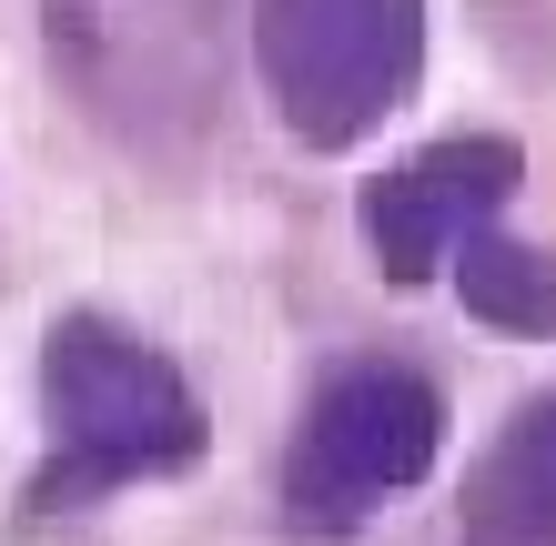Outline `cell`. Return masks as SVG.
<instances>
[{
    "label": "cell",
    "mask_w": 556,
    "mask_h": 546,
    "mask_svg": "<svg viewBox=\"0 0 556 546\" xmlns=\"http://www.w3.org/2000/svg\"><path fill=\"white\" fill-rule=\"evenodd\" d=\"M213 415L142 325L102 304L51 314L41 334V466H30L21 506L30 517H91L122 486H162V475L203 466Z\"/></svg>",
    "instance_id": "cell-1"
},
{
    "label": "cell",
    "mask_w": 556,
    "mask_h": 546,
    "mask_svg": "<svg viewBox=\"0 0 556 546\" xmlns=\"http://www.w3.org/2000/svg\"><path fill=\"white\" fill-rule=\"evenodd\" d=\"M61 91L132 163H192L233 91V0H41Z\"/></svg>",
    "instance_id": "cell-2"
},
{
    "label": "cell",
    "mask_w": 556,
    "mask_h": 546,
    "mask_svg": "<svg viewBox=\"0 0 556 546\" xmlns=\"http://www.w3.org/2000/svg\"><path fill=\"white\" fill-rule=\"evenodd\" d=\"M435 456H445L435 374H415L405 355H344V365L314 374V395H304V415H293V435H283V475H274L283 526L334 546V536L365 526L384 496L425 486Z\"/></svg>",
    "instance_id": "cell-3"
},
{
    "label": "cell",
    "mask_w": 556,
    "mask_h": 546,
    "mask_svg": "<svg viewBox=\"0 0 556 546\" xmlns=\"http://www.w3.org/2000/svg\"><path fill=\"white\" fill-rule=\"evenodd\" d=\"M253 72L304 152H354L425 91V0H253Z\"/></svg>",
    "instance_id": "cell-4"
},
{
    "label": "cell",
    "mask_w": 556,
    "mask_h": 546,
    "mask_svg": "<svg viewBox=\"0 0 556 546\" xmlns=\"http://www.w3.org/2000/svg\"><path fill=\"white\" fill-rule=\"evenodd\" d=\"M527 192V152L506 132H445L405 152V163H384L375 182H354V233H365V264L415 294V283H435L455 253L476 233H496V213Z\"/></svg>",
    "instance_id": "cell-5"
},
{
    "label": "cell",
    "mask_w": 556,
    "mask_h": 546,
    "mask_svg": "<svg viewBox=\"0 0 556 546\" xmlns=\"http://www.w3.org/2000/svg\"><path fill=\"white\" fill-rule=\"evenodd\" d=\"M455 536L466 546H556V384L485 435V456L466 466Z\"/></svg>",
    "instance_id": "cell-6"
},
{
    "label": "cell",
    "mask_w": 556,
    "mask_h": 546,
    "mask_svg": "<svg viewBox=\"0 0 556 546\" xmlns=\"http://www.w3.org/2000/svg\"><path fill=\"white\" fill-rule=\"evenodd\" d=\"M445 283H455V304H466L485 334H527V344H556V243L476 233V243L445 264Z\"/></svg>",
    "instance_id": "cell-7"
}]
</instances>
